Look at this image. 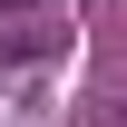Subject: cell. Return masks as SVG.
<instances>
[{"instance_id": "6da1fadb", "label": "cell", "mask_w": 127, "mask_h": 127, "mask_svg": "<svg viewBox=\"0 0 127 127\" xmlns=\"http://www.w3.org/2000/svg\"><path fill=\"white\" fill-rule=\"evenodd\" d=\"M0 10H30V0H0Z\"/></svg>"}]
</instances>
